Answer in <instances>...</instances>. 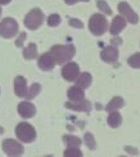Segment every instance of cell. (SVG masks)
Instances as JSON below:
<instances>
[{
  "mask_svg": "<svg viewBox=\"0 0 140 157\" xmlns=\"http://www.w3.org/2000/svg\"><path fill=\"white\" fill-rule=\"evenodd\" d=\"M50 53L55 58V62L58 64H63L72 59L76 53V49L73 45H55L51 48Z\"/></svg>",
  "mask_w": 140,
  "mask_h": 157,
  "instance_id": "6da1fadb",
  "label": "cell"
},
{
  "mask_svg": "<svg viewBox=\"0 0 140 157\" xmlns=\"http://www.w3.org/2000/svg\"><path fill=\"white\" fill-rule=\"evenodd\" d=\"M89 29L94 35L96 36H102L104 32L108 29V22L107 18L102 14H94L91 17L90 22H89Z\"/></svg>",
  "mask_w": 140,
  "mask_h": 157,
  "instance_id": "7a4b0ae2",
  "label": "cell"
},
{
  "mask_svg": "<svg viewBox=\"0 0 140 157\" xmlns=\"http://www.w3.org/2000/svg\"><path fill=\"white\" fill-rule=\"evenodd\" d=\"M16 134H17V138L21 142H25V143H31V142H34L35 138H36L35 129L27 122L19 124V125L17 126V129H16Z\"/></svg>",
  "mask_w": 140,
  "mask_h": 157,
  "instance_id": "3957f363",
  "label": "cell"
},
{
  "mask_svg": "<svg viewBox=\"0 0 140 157\" xmlns=\"http://www.w3.org/2000/svg\"><path fill=\"white\" fill-rule=\"evenodd\" d=\"M23 22H25V26L27 29L30 30H36L39 29L40 26H41V23L44 22V14H43V12L35 8V9H32L27 16L25 17L23 19Z\"/></svg>",
  "mask_w": 140,
  "mask_h": 157,
  "instance_id": "277c9868",
  "label": "cell"
},
{
  "mask_svg": "<svg viewBox=\"0 0 140 157\" xmlns=\"http://www.w3.org/2000/svg\"><path fill=\"white\" fill-rule=\"evenodd\" d=\"M18 32V23L13 18H4L0 23V36L5 39L14 37Z\"/></svg>",
  "mask_w": 140,
  "mask_h": 157,
  "instance_id": "5b68a950",
  "label": "cell"
},
{
  "mask_svg": "<svg viewBox=\"0 0 140 157\" xmlns=\"http://www.w3.org/2000/svg\"><path fill=\"white\" fill-rule=\"evenodd\" d=\"M3 149L8 156H21L23 153V147L13 139H5L3 142Z\"/></svg>",
  "mask_w": 140,
  "mask_h": 157,
  "instance_id": "8992f818",
  "label": "cell"
},
{
  "mask_svg": "<svg viewBox=\"0 0 140 157\" xmlns=\"http://www.w3.org/2000/svg\"><path fill=\"white\" fill-rule=\"evenodd\" d=\"M78 74H80V68H78L77 63H73V62L66 63V66H63V68H62V76L67 81L76 80Z\"/></svg>",
  "mask_w": 140,
  "mask_h": 157,
  "instance_id": "52a82bcc",
  "label": "cell"
},
{
  "mask_svg": "<svg viewBox=\"0 0 140 157\" xmlns=\"http://www.w3.org/2000/svg\"><path fill=\"white\" fill-rule=\"evenodd\" d=\"M118 10H119V13H121V14L123 16V18H125V19H127L130 23H134V25H135V23L139 22V17H138V14L130 8V5H129L127 3H119V5H118Z\"/></svg>",
  "mask_w": 140,
  "mask_h": 157,
  "instance_id": "ba28073f",
  "label": "cell"
},
{
  "mask_svg": "<svg viewBox=\"0 0 140 157\" xmlns=\"http://www.w3.org/2000/svg\"><path fill=\"white\" fill-rule=\"evenodd\" d=\"M100 57H102V59L107 63H115L117 62L118 59V50L116 47H107L102 50V53H100Z\"/></svg>",
  "mask_w": 140,
  "mask_h": 157,
  "instance_id": "9c48e42d",
  "label": "cell"
},
{
  "mask_svg": "<svg viewBox=\"0 0 140 157\" xmlns=\"http://www.w3.org/2000/svg\"><path fill=\"white\" fill-rule=\"evenodd\" d=\"M55 58L53 57L51 53H45L39 58V67L44 71H50L55 66Z\"/></svg>",
  "mask_w": 140,
  "mask_h": 157,
  "instance_id": "30bf717a",
  "label": "cell"
},
{
  "mask_svg": "<svg viewBox=\"0 0 140 157\" xmlns=\"http://www.w3.org/2000/svg\"><path fill=\"white\" fill-rule=\"evenodd\" d=\"M18 113L21 115L23 119H31V117L35 116L36 108L34 104H31L28 102H22V103H19V106H18Z\"/></svg>",
  "mask_w": 140,
  "mask_h": 157,
  "instance_id": "8fae6325",
  "label": "cell"
},
{
  "mask_svg": "<svg viewBox=\"0 0 140 157\" xmlns=\"http://www.w3.org/2000/svg\"><path fill=\"white\" fill-rule=\"evenodd\" d=\"M14 91L18 97H26V94H27V84H26L25 77L18 76L14 78Z\"/></svg>",
  "mask_w": 140,
  "mask_h": 157,
  "instance_id": "7c38bea8",
  "label": "cell"
},
{
  "mask_svg": "<svg viewBox=\"0 0 140 157\" xmlns=\"http://www.w3.org/2000/svg\"><path fill=\"white\" fill-rule=\"evenodd\" d=\"M66 107L73 109V111H82V112H89L91 109V104L88 101H80V102H67L66 103Z\"/></svg>",
  "mask_w": 140,
  "mask_h": 157,
  "instance_id": "4fadbf2b",
  "label": "cell"
},
{
  "mask_svg": "<svg viewBox=\"0 0 140 157\" xmlns=\"http://www.w3.org/2000/svg\"><path fill=\"white\" fill-rule=\"evenodd\" d=\"M67 95H68V98L72 102H80V101H82L85 98L84 90H82V88H80V86H72V88H70Z\"/></svg>",
  "mask_w": 140,
  "mask_h": 157,
  "instance_id": "5bb4252c",
  "label": "cell"
},
{
  "mask_svg": "<svg viewBox=\"0 0 140 157\" xmlns=\"http://www.w3.org/2000/svg\"><path fill=\"white\" fill-rule=\"evenodd\" d=\"M126 26V19L123 17H116L113 19L112 26H111V34L112 35H117L119 34Z\"/></svg>",
  "mask_w": 140,
  "mask_h": 157,
  "instance_id": "9a60e30c",
  "label": "cell"
},
{
  "mask_svg": "<svg viewBox=\"0 0 140 157\" xmlns=\"http://www.w3.org/2000/svg\"><path fill=\"white\" fill-rule=\"evenodd\" d=\"M123 106H125V102H123L122 98L121 97H115L108 104H107L105 109L108 111V112H112V111H117L118 108H122Z\"/></svg>",
  "mask_w": 140,
  "mask_h": 157,
  "instance_id": "2e32d148",
  "label": "cell"
},
{
  "mask_svg": "<svg viewBox=\"0 0 140 157\" xmlns=\"http://www.w3.org/2000/svg\"><path fill=\"white\" fill-rule=\"evenodd\" d=\"M122 122V117L117 111H112L109 117H108V125L111 128H118Z\"/></svg>",
  "mask_w": 140,
  "mask_h": 157,
  "instance_id": "e0dca14e",
  "label": "cell"
},
{
  "mask_svg": "<svg viewBox=\"0 0 140 157\" xmlns=\"http://www.w3.org/2000/svg\"><path fill=\"white\" fill-rule=\"evenodd\" d=\"M63 142L68 146V148H78L81 146V139L73 135H64L63 136Z\"/></svg>",
  "mask_w": 140,
  "mask_h": 157,
  "instance_id": "ac0fdd59",
  "label": "cell"
},
{
  "mask_svg": "<svg viewBox=\"0 0 140 157\" xmlns=\"http://www.w3.org/2000/svg\"><path fill=\"white\" fill-rule=\"evenodd\" d=\"M77 77H78L77 78V86L82 88V89L90 86V84H91V75L90 74L84 72V74H81V75L77 76Z\"/></svg>",
  "mask_w": 140,
  "mask_h": 157,
  "instance_id": "d6986e66",
  "label": "cell"
},
{
  "mask_svg": "<svg viewBox=\"0 0 140 157\" xmlns=\"http://www.w3.org/2000/svg\"><path fill=\"white\" fill-rule=\"evenodd\" d=\"M36 56H37V47H36V44L31 43L28 47L23 50V57L26 59H34V58H36Z\"/></svg>",
  "mask_w": 140,
  "mask_h": 157,
  "instance_id": "ffe728a7",
  "label": "cell"
},
{
  "mask_svg": "<svg viewBox=\"0 0 140 157\" xmlns=\"http://www.w3.org/2000/svg\"><path fill=\"white\" fill-rule=\"evenodd\" d=\"M127 63L134 68H140V53L132 54L127 59Z\"/></svg>",
  "mask_w": 140,
  "mask_h": 157,
  "instance_id": "44dd1931",
  "label": "cell"
},
{
  "mask_svg": "<svg viewBox=\"0 0 140 157\" xmlns=\"http://www.w3.org/2000/svg\"><path fill=\"white\" fill-rule=\"evenodd\" d=\"M40 90H41V86H40L39 84H32V86L30 88V90H27V94H26V97H27L28 99H31V98L36 97L40 93Z\"/></svg>",
  "mask_w": 140,
  "mask_h": 157,
  "instance_id": "7402d4cb",
  "label": "cell"
},
{
  "mask_svg": "<svg viewBox=\"0 0 140 157\" xmlns=\"http://www.w3.org/2000/svg\"><path fill=\"white\" fill-rule=\"evenodd\" d=\"M85 143L90 149H95L96 148L95 139H94V136H93L91 133H85Z\"/></svg>",
  "mask_w": 140,
  "mask_h": 157,
  "instance_id": "603a6c76",
  "label": "cell"
},
{
  "mask_svg": "<svg viewBox=\"0 0 140 157\" xmlns=\"http://www.w3.org/2000/svg\"><path fill=\"white\" fill-rule=\"evenodd\" d=\"M64 157H81L82 153L81 151H80L78 148H68V149H66L64 153H63Z\"/></svg>",
  "mask_w": 140,
  "mask_h": 157,
  "instance_id": "cb8c5ba5",
  "label": "cell"
},
{
  "mask_svg": "<svg viewBox=\"0 0 140 157\" xmlns=\"http://www.w3.org/2000/svg\"><path fill=\"white\" fill-rule=\"evenodd\" d=\"M59 23H61V17H59L58 14H51L48 18V25L50 26V27H55V26H58Z\"/></svg>",
  "mask_w": 140,
  "mask_h": 157,
  "instance_id": "d4e9b609",
  "label": "cell"
},
{
  "mask_svg": "<svg viewBox=\"0 0 140 157\" xmlns=\"http://www.w3.org/2000/svg\"><path fill=\"white\" fill-rule=\"evenodd\" d=\"M98 8L100 9L102 12L107 13V16H111V14H112L111 8H109L108 5H107V3H105V2H103V0H99V2H98Z\"/></svg>",
  "mask_w": 140,
  "mask_h": 157,
  "instance_id": "484cf974",
  "label": "cell"
},
{
  "mask_svg": "<svg viewBox=\"0 0 140 157\" xmlns=\"http://www.w3.org/2000/svg\"><path fill=\"white\" fill-rule=\"evenodd\" d=\"M70 25L72 26V27H77V29H82L84 27V23L81 21H78V19H76V18H71L70 19Z\"/></svg>",
  "mask_w": 140,
  "mask_h": 157,
  "instance_id": "4316f807",
  "label": "cell"
},
{
  "mask_svg": "<svg viewBox=\"0 0 140 157\" xmlns=\"http://www.w3.org/2000/svg\"><path fill=\"white\" fill-rule=\"evenodd\" d=\"M25 39H26V34H25V32H22L21 36H19L18 40H17V47H22V43H23Z\"/></svg>",
  "mask_w": 140,
  "mask_h": 157,
  "instance_id": "83f0119b",
  "label": "cell"
},
{
  "mask_svg": "<svg viewBox=\"0 0 140 157\" xmlns=\"http://www.w3.org/2000/svg\"><path fill=\"white\" fill-rule=\"evenodd\" d=\"M78 2H86V3H88L89 0H64V3H66V4H68V5H73V4L78 3Z\"/></svg>",
  "mask_w": 140,
  "mask_h": 157,
  "instance_id": "f1b7e54d",
  "label": "cell"
},
{
  "mask_svg": "<svg viewBox=\"0 0 140 157\" xmlns=\"http://www.w3.org/2000/svg\"><path fill=\"white\" fill-rule=\"evenodd\" d=\"M111 41H112V44H113V45H116V44H117V45H119V44H121V39H119V37H115V39H112Z\"/></svg>",
  "mask_w": 140,
  "mask_h": 157,
  "instance_id": "f546056e",
  "label": "cell"
},
{
  "mask_svg": "<svg viewBox=\"0 0 140 157\" xmlns=\"http://www.w3.org/2000/svg\"><path fill=\"white\" fill-rule=\"evenodd\" d=\"M8 3H10V0H0V4H2V5H5Z\"/></svg>",
  "mask_w": 140,
  "mask_h": 157,
  "instance_id": "4dcf8cb0",
  "label": "cell"
},
{
  "mask_svg": "<svg viewBox=\"0 0 140 157\" xmlns=\"http://www.w3.org/2000/svg\"><path fill=\"white\" fill-rule=\"evenodd\" d=\"M0 14H2V9H0Z\"/></svg>",
  "mask_w": 140,
  "mask_h": 157,
  "instance_id": "1f68e13d",
  "label": "cell"
}]
</instances>
